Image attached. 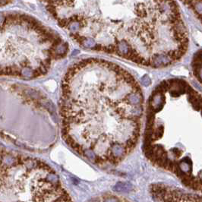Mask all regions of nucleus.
<instances>
[{"label":"nucleus","instance_id":"f257e3e1","mask_svg":"<svg viewBox=\"0 0 202 202\" xmlns=\"http://www.w3.org/2000/svg\"><path fill=\"white\" fill-rule=\"evenodd\" d=\"M141 102L139 86L122 69L100 59L79 61L62 81L63 139L96 164H115L136 144Z\"/></svg>","mask_w":202,"mask_h":202},{"label":"nucleus","instance_id":"f03ea898","mask_svg":"<svg viewBox=\"0 0 202 202\" xmlns=\"http://www.w3.org/2000/svg\"><path fill=\"white\" fill-rule=\"evenodd\" d=\"M56 173L0 145V201H70Z\"/></svg>","mask_w":202,"mask_h":202},{"label":"nucleus","instance_id":"7ed1b4c3","mask_svg":"<svg viewBox=\"0 0 202 202\" xmlns=\"http://www.w3.org/2000/svg\"><path fill=\"white\" fill-rule=\"evenodd\" d=\"M114 189L117 192H128L131 189H132V186L129 183H125V182H118Z\"/></svg>","mask_w":202,"mask_h":202},{"label":"nucleus","instance_id":"20e7f679","mask_svg":"<svg viewBox=\"0 0 202 202\" xmlns=\"http://www.w3.org/2000/svg\"><path fill=\"white\" fill-rule=\"evenodd\" d=\"M141 83L144 86H148L150 84V79L149 78V77L147 75H145L141 78Z\"/></svg>","mask_w":202,"mask_h":202},{"label":"nucleus","instance_id":"39448f33","mask_svg":"<svg viewBox=\"0 0 202 202\" xmlns=\"http://www.w3.org/2000/svg\"><path fill=\"white\" fill-rule=\"evenodd\" d=\"M10 2H11V0H0V6L5 5L8 3H9Z\"/></svg>","mask_w":202,"mask_h":202}]
</instances>
